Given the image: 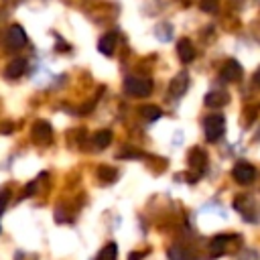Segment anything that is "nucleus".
<instances>
[{
	"label": "nucleus",
	"instance_id": "obj_5",
	"mask_svg": "<svg viewBox=\"0 0 260 260\" xmlns=\"http://www.w3.org/2000/svg\"><path fill=\"white\" fill-rule=\"evenodd\" d=\"M232 175H234V179H236L240 185H248V183L254 181V177H256V169H254V165L242 160V162H238V165L234 167Z\"/></svg>",
	"mask_w": 260,
	"mask_h": 260
},
{
	"label": "nucleus",
	"instance_id": "obj_6",
	"mask_svg": "<svg viewBox=\"0 0 260 260\" xmlns=\"http://www.w3.org/2000/svg\"><path fill=\"white\" fill-rule=\"evenodd\" d=\"M30 136L35 138V142L47 144V142H51V138H53V128H51V124H49L47 120H39V122H35V126H32V130H30Z\"/></svg>",
	"mask_w": 260,
	"mask_h": 260
},
{
	"label": "nucleus",
	"instance_id": "obj_7",
	"mask_svg": "<svg viewBox=\"0 0 260 260\" xmlns=\"http://www.w3.org/2000/svg\"><path fill=\"white\" fill-rule=\"evenodd\" d=\"M219 73H221V79H225V81H240L242 75H244V69H242V65L236 59H228L221 65Z\"/></svg>",
	"mask_w": 260,
	"mask_h": 260
},
{
	"label": "nucleus",
	"instance_id": "obj_1",
	"mask_svg": "<svg viewBox=\"0 0 260 260\" xmlns=\"http://www.w3.org/2000/svg\"><path fill=\"white\" fill-rule=\"evenodd\" d=\"M203 132H205V138L209 142L219 140L223 136V132H225V118L221 114H209L203 120Z\"/></svg>",
	"mask_w": 260,
	"mask_h": 260
},
{
	"label": "nucleus",
	"instance_id": "obj_11",
	"mask_svg": "<svg viewBox=\"0 0 260 260\" xmlns=\"http://www.w3.org/2000/svg\"><path fill=\"white\" fill-rule=\"evenodd\" d=\"M116 39H118L116 32H106V35L98 41V51H100L102 55L110 57V55L114 53V49H116Z\"/></svg>",
	"mask_w": 260,
	"mask_h": 260
},
{
	"label": "nucleus",
	"instance_id": "obj_22",
	"mask_svg": "<svg viewBox=\"0 0 260 260\" xmlns=\"http://www.w3.org/2000/svg\"><path fill=\"white\" fill-rule=\"evenodd\" d=\"M144 256H146V252H138V254H130L128 260H140V258H144Z\"/></svg>",
	"mask_w": 260,
	"mask_h": 260
},
{
	"label": "nucleus",
	"instance_id": "obj_17",
	"mask_svg": "<svg viewBox=\"0 0 260 260\" xmlns=\"http://www.w3.org/2000/svg\"><path fill=\"white\" fill-rule=\"evenodd\" d=\"M116 256H118V246L116 244H108V246L102 248V252H100V256L95 260H116Z\"/></svg>",
	"mask_w": 260,
	"mask_h": 260
},
{
	"label": "nucleus",
	"instance_id": "obj_4",
	"mask_svg": "<svg viewBox=\"0 0 260 260\" xmlns=\"http://www.w3.org/2000/svg\"><path fill=\"white\" fill-rule=\"evenodd\" d=\"M187 87H189V75L185 71H179L169 83V95L171 98H183L187 93Z\"/></svg>",
	"mask_w": 260,
	"mask_h": 260
},
{
	"label": "nucleus",
	"instance_id": "obj_3",
	"mask_svg": "<svg viewBox=\"0 0 260 260\" xmlns=\"http://www.w3.org/2000/svg\"><path fill=\"white\" fill-rule=\"evenodd\" d=\"M6 45H8V49H12V51L22 49V47L26 45V32H24V28H22L20 24H12V26L8 28V32H6Z\"/></svg>",
	"mask_w": 260,
	"mask_h": 260
},
{
	"label": "nucleus",
	"instance_id": "obj_8",
	"mask_svg": "<svg viewBox=\"0 0 260 260\" xmlns=\"http://www.w3.org/2000/svg\"><path fill=\"white\" fill-rule=\"evenodd\" d=\"M24 71H26V59H24V57H16V59H12V61L6 65L4 75L10 77V79H16V77H20Z\"/></svg>",
	"mask_w": 260,
	"mask_h": 260
},
{
	"label": "nucleus",
	"instance_id": "obj_14",
	"mask_svg": "<svg viewBox=\"0 0 260 260\" xmlns=\"http://www.w3.org/2000/svg\"><path fill=\"white\" fill-rule=\"evenodd\" d=\"M205 162H207L205 152H203L201 148H193L191 154H189V167H191L193 171H199V173H201V169L205 167Z\"/></svg>",
	"mask_w": 260,
	"mask_h": 260
},
{
	"label": "nucleus",
	"instance_id": "obj_2",
	"mask_svg": "<svg viewBox=\"0 0 260 260\" xmlns=\"http://www.w3.org/2000/svg\"><path fill=\"white\" fill-rule=\"evenodd\" d=\"M124 89L128 95H134V98H146L150 95L152 91V81L148 77H140V75H134V77H128L124 81Z\"/></svg>",
	"mask_w": 260,
	"mask_h": 260
},
{
	"label": "nucleus",
	"instance_id": "obj_13",
	"mask_svg": "<svg viewBox=\"0 0 260 260\" xmlns=\"http://www.w3.org/2000/svg\"><path fill=\"white\" fill-rule=\"evenodd\" d=\"M138 114H140V118H142L144 122H156V120L162 116V110H160L158 106H154V104H144V106L138 110Z\"/></svg>",
	"mask_w": 260,
	"mask_h": 260
},
{
	"label": "nucleus",
	"instance_id": "obj_16",
	"mask_svg": "<svg viewBox=\"0 0 260 260\" xmlns=\"http://www.w3.org/2000/svg\"><path fill=\"white\" fill-rule=\"evenodd\" d=\"M91 140H93L95 148H106V146L112 142V132H110V130H98Z\"/></svg>",
	"mask_w": 260,
	"mask_h": 260
},
{
	"label": "nucleus",
	"instance_id": "obj_10",
	"mask_svg": "<svg viewBox=\"0 0 260 260\" xmlns=\"http://www.w3.org/2000/svg\"><path fill=\"white\" fill-rule=\"evenodd\" d=\"M177 55H179V59H181L183 63L193 61V59H195V47H193V43H191L189 39H181V41L177 43Z\"/></svg>",
	"mask_w": 260,
	"mask_h": 260
},
{
	"label": "nucleus",
	"instance_id": "obj_18",
	"mask_svg": "<svg viewBox=\"0 0 260 260\" xmlns=\"http://www.w3.org/2000/svg\"><path fill=\"white\" fill-rule=\"evenodd\" d=\"M154 35H156L160 41H169L171 35H173V26L167 24V22H162V24H158V26L154 28Z\"/></svg>",
	"mask_w": 260,
	"mask_h": 260
},
{
	"label": "nucleus",
	"instance_id": "obj_21",
	"mask_svg": "<svg viewBox=\"0 0 260 260\" xmlns=\"http://www.w3.org/2000/svg\"><path fill=\"white\" fill-rule=\"evenodd\" d=\"M100 177H102L104 181H114V179H116V173H114V169H110V167H102V169H100Z\"/></svg>",
	"mask_w": 260,
	"mask_h": 260
},
{
	"label": "nucleus",
	"instance_id": "obj_20",
	"mask_svg": "<svg viewBox=\"0 0 260 260\" xmlns=\"http://www.w3.org/2000/svg\"><path fill=\"white\" fill-rule=\"evenodd\" d=\"M8 201H10V191H8V189H2V191H0V215L4 213Z\"/></svg>",
	"mask_w": 260,
	"mask_h": 260
},
{
	"label": "nucleus",
	"instance_id": "obj_15",
	"mask_svg": "<svg viewBox=\"0 0 260 260\" xmlns=\"http://www.w3.org/2000/svg\"><path fill=\"white\" fill-rule=\"evenodd\" d=\"M230 242V236L228 234H221V236H215L211 242H209V252L213 254V256H217V254H223V250H225V244Z\"/></svg>",
	"mask_w": 260,
	"mask_h": 260
},
{
	"label": "nucleus",
	"instance_id": "obj_12",
	"mask_svg": "<svg viewBox=\"0 0 260 260\" xmlns=\"http://www.w3.org/2000/svg\"><path fill=\"white\" fill-rule=\"evenodd\" d=\"M228 102H230V93H228V91H219V89H215V91H209V93L205 95V106H207V108L228 106Z\"/></svg>",
	"mask_w": 260,
	"mask_h": 260
},
{
	"label": "nucleus",
	"instance_id": "obj_9",
	"mask_svg": "<svg viewBox=\"0 0 260 260\" xmlns=\"http://www.w3.org/2000/svg\"><path fill=\"white\" fill-rule=\"evenodd\" d=\"M167 258H169V260H199V258L195 256V252H191L189 248L179 246V244H175V246L169 248Z\"/></svg>",
	"mask_w": 260,
	"mask_h": 260
},
{
	"label": "nucleus",
	"instance_id": "obj_23",
	"mask_svg": "<svg viewBox=\"0 0 260 260\" xmlns=\"http://www.w3.org/2000/svg\"><path fill=\"white\" fill-rule=\"evenodd\" d=\"M254 83L260 87V67H258V69H256V73H254Z\"/></svg>",
	"mask_w": 260,
	"mask_h": 260
},
{
	"label": "nucleus",
	"instance_id": "obj_19",
	"mask_svg": "<svg viewBox=\"0 0 260 260\" xmlns=\"http://www.w3.org/2000/svg\"><path fill=\"white\" fill-rule=\"evenodd\" d=\"M199 6H201V10H203V12L213 14V12L219 8V0H201V2H199Z\"/></svg>",
	"mask_w": 260,
	"mask_h": 260
}]
</instances>
